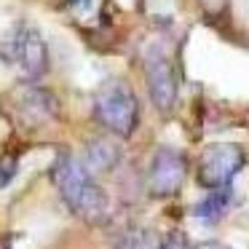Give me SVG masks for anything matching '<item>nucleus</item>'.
Returning <instances> with one entry per match:
<instances>
[{"mask_svg": "<svg viewBox=\"0 0 249 249\" xmlns=\"http://www.w3.org/2000/svg\"><path fill=\"white\" fill-rule=\"evenodd\" d=\"M145 75L153 105L158 107V113H169L177 102V78L169 59L163 54H150L145 59Z\"/></svg>", "mask_w": 249, "mask_h": 249, "instance_id": "7", "label": "nucleus"}, {"mask_svg": "<svg viewBox=\"0 0 249 249\" xmlns=\"http://www.w3.org/2000/svg\"><path fill=\"white\" fill-rule=\"evenodd\" d=\"M51 177H54L62 198H65V204L70 206V212L75 217L91 222V225H99L110 217L107 193L94 182L91 174L70 153L56 156L54 166H51Z\"/></svg>", "mask_w": 249, "mask_h": 249, "instance_id": "1", "label": "nucleus"}, {"mask_svg": "<svg viewBox=\"0 0 249 249\" xmlns=\"http://www.w3.org/2000/svg\"><path fill=\"white\" fill-rule=\"evenodd\" d=\"M161 249H188V236H185L182 231H172L163 238Z\"/></svg>", "mask_w": 249, "mask_h": 249, "instance_id": "12", "label": "nucleus"}, {"mask_svg": "<svg viewBox=\"0 0 249 249\" xmlns=\"http://www.w3.org/2000/svg\"><path fill=\"white\" fill-rule=\"evenodd\" d=\"M185 174H188V166H185V158L179 150H172V147H161L153 158L150 166V190L158 198H169L174 196L185 182Z\"/></svg>", "mask_w": 249, "mask_h": 249, "instance_id": "6", "label": "nucleus"}, {"mask_svg": "<svg viewBox=\"0 0 249 249\" xmlns=\"http://www.w3.org/2000/svg\"><path fill=\"white\" fill-rule=\"evenodd\" d=\"M163 238L150 228H126L115 241V249H161Z\"/></svg>", "mask_w": 249, "mask_h": 249, "instance_id": "9", "label": "nucleus"}, {"mask_svg": "<svg viewBox=\"0 0 249 249\" xmlns=\"http://www.w3.org/2000/svg\"><path fill=\"white\" fill-rule=\"evenodd\" d=\"M94 118L118 137H131L140 124V102L126 81H107L94 97Z\"/></svg>", "mask_w": 249, "mask_h": 249, "instance_id": "2", "label": "nucleus"}, {"mask_svg": "<svg viewBox=\"0 0 249 249\" xmlns=\"http://www.w3.org/2000/svg\"><path fill=\"white\" fill-rule=\"evenodd\" d=\"M118 161H121L118 145L110 142L107 137H97V140H91L86 145V150H83V163H81V166L86 169L89 174H91V172L99 174V172H110Z\"/></svg>", "mask_w": 249, "mask_h": 249, "instance_id": "8", "label": "nucleus"}, {"mask_svg": "<svg viewBox=\"0 0 249 249\" xmlns=\"http://www.w3.org/2000/svg\"><path fill=\"white\" fill-rule=\"evenodd\" d=\"M11 102H14V118L24 129H40V126L59 118V102L49 89H40V86L14 89Z\"/></svg>", "mask_w": 249, "mask_h": 249, "instance_id": "4", "label": "nucleus"}, {"mask_svg": "<svg viewBox=\"0 0 249 249\" xmlns=\"http://www.w3.org/2000/svg\"><path fill=\"white\" fill-rule=\"evenodd\" d=\"M228 204H231V198H228V193H222V190H217V193L206 196L201 204L193 206V214L198 217V220L204 222H217L222 214H225Z\"/></svg>", "mask_w": 249, "mask_h": 249, "instance_id": "10", "label": "nucleus"}, {"mask_svg": "<svg viewBox=\"0 0 249 249\" xmlns=\"http://www.w3.org/2000/svg\"><path fill=\"white\" fill-rule=\"evenodd\" d=\"M244 166V147L233 142H214L198 158V182L204 188L220 190Z\"/></svg>", "mask_w": 249, "mask_h": 249, "instance_id": "3", "label": "nucleus"}, {"mask_svg": "<svg viewBox=\"0 0 249 249\" xmlns=\"http://www.w3.org/2000/svg\"><path fill=\"white\" fill-rule=\"evenodd\" d=\"M17 169H19L17 153H3V156H0V188H6V185L17 177Z\"/></svg>", "mask_w": 249, "mask_h": 249, "instance_id": "11", "label": "nucleus"}, {"mask_svg": "<svg viewBox=\"0 0 249 249\" xmlns=\"http://www.w3.org/2000/svg\"><path fill=\"white\" fill-rule=\"evenodd\" d=\"M201 6H204L209 14H220L222 8L228 6V0H201Z\"/></svg>", "mask_w": 249, "mask_h": 249, "instance_id": "13", "label": "nucleus"}, {"mask_svg": "<svg viewBox=\"0 0 249 249\" xmlns=\"http://www.w3.org/2000/svg\"><path fill=\"white\" fill-rule=\"evenodd\" d=\"M8 54L11 62L24 78H40L49 70V49H46L40 33H35L33 27H19L14 33L11 43H8Z\"/></svg>", "mask_w": 249, "mask_h": 249, "instance_id": "5", "label": "nucleus"}, {"mask_svg": "<svg viewBox=\"0 0 249 249\" xmlns=\"http://www.w3.org/2000/svg\"><path fill=\"white\" fill-rule=\"evenodd\" d=\"M196 249H231V247H225V244H217V241H209V244H201V247H196Z\"/></svg>", "mask_w": 249, "mask_h": 249, "instance_id": "14", "label": "nucleus"}]
</instances>
